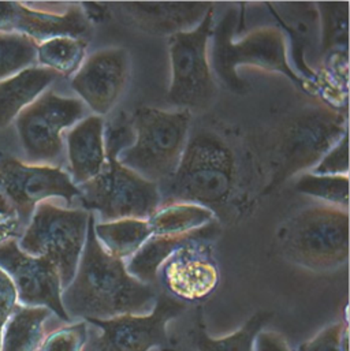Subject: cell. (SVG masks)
Returning a JSON list of instances; mask_svg holds the SVG:
<instances>
[{
  "label": "cell",
  "mask_w": 350,
  "mask_h": 351,
  "mask_svg": "<svg viewBox=\"0 0 350 351\" xmlns=\"http://www.w3.org/2000/svg\"><path fill=\"white\" fill-rule=\"evenodd\" d=\"M96 215L89 213L85 246L71 283L62 291V304L73 319L108 320L122 315H147L158 291L133 278L124 260L108 254L95 234Z\"/></svg>",
  "instance_id": "obj_1"
},
{
  "label": "cell",
  "mask_w": 350,
  "mask_h": 351,
  "mask_svg": "<svg viewBox=\"0 0 350 351\" xmlns=\"http://www.w3.org/2000/svg\"><path fill=\"white\" fill-rule=\"evenodd\" d=\"M348 132L347 114L330 107L310 108L285 119L268 143L270 180L264 193L311 171Z\"/></svg>",
  "instance_id": "obj_2"
},
{
  "label": "cell",
  "mask_w": 350,
  "mask_h": 351,
  "mask_svg": "<svg viewBox=\"0 0 350 351\" xmlns=\"http://www.w3.org/2000/svg\"><path fill=\"white\" fill-rule=\"evenodd\" d=\"M235 180L231 149L213 133L198 132L189 137L173 176L159 184L161 206L196 204L213 212L229 201Z\"/></svg>",
  "instance_id": "obj_3"
},
{
  "label": "cell",
  "mask_w": 350,
  "mask_h": 351,
  "mask_svg": "<svg viewBox=\"0 0 350 351\" xmlns=\"http://www.w3.org/2000/svg\"><path fill=\"white\" fill-rule=\"evenodd\" d=\"M237 25V10L230 8L220 23L213 27L209 63L213 75L219 77L235 93L246 92V84L240 78V66H253L270 73H279L311 92L312 84L303 80L292 67L288 55L286 37L282 30L267 26L252 30L240 41L233 40Z\"/></svg>",
  "instance_id": "obj_4"
},
{
  "label": "cell",
  "mask_w": 350,
  "mask_h": 351,
  "mask_svg": "<svg viewBox=\"0 0 350 351\" xmlns=\"http://www.w3.org/2000/svg\"><path fill=\"white\" fill-rule=\"evenodd\" d=\"M281 253L314 272L341 268L349 258V212L330 206H308L289 219L278 232Z\"/></svg>",
  "instance_id": "obj_5"
},
{
  "label": "cell",
  "mask_w": 350,
  "mask_h": 351,
  "mask_svg": "<svg viewBox=\"0 0 350 351\" xmlns=\"http://www.w3.org/2000/svg\"><path fill=\"white\" fill-rule=\"evenodd\" d=\"M135 143L118 162L137 176L156 183L169 180L186 148L191 123L189 111L139 107L132 115Z\"/></svg>",
  "instance_id": "obj_6"
},
{
  "label": "cell",
  "mask_w": 350,
  "mask_h": 351,
  "mask_svg": "<svg viewBox=\"0 0 350 351\" xmlns=\"http://www.w3.org/2000/svg\"><path fill=\"white\" fill-rule=\"evenodd\" d=\"M88 221L89 212L84 209L60 208L45 201L37 205L16 242L22 252L48 258L66 289L75 275L85 246Z\"/></svg>",
  "instance_id": "obj_7"
},
{
  "label": "cell",
  "mask_w": 350,
  "mask_h": 351,
  "mask_svg": "<svg viewBox=\"0 0 350 351\" xmlns=\"http://www.w3.org/2000/svg\"><path fill=\"white\" fill-rule=\"evenodd\" d=\"M213 8L191 30L169 37L172 82L167 101L182 111H205L215 101L218 84L208 47L213 33Z\"/></svg>",
  "instance_id": "obj_8"
},
{
  "label": "cell",
  "mask_w": 350,
  "mask_h": 351,
  "mask_svg": "<svg viewBox=\"0 0 350 351\" xmlns=\"http://www.w3.org/2000/svg\"><path fill=\"white\" fill-rule=\"evenodd\" d=\"M78 189L82 209L93 215L97 213L102 221L148 220L161 208L159 186L111 158H107L99 176Z\"/></svg>",
  "instance_id": "obj_9"
},
{
  "label": "cell",
  "mask_w": 350,
  "mask_h": 351,
  "mask_svg": "<svg viewBox=\"0 0 350 351\" xmlns=\"http://www.w3.org/2000/svg\"><path fill=\"white\" fill-rule=\"evenodd\" d=\"M86 106L75 97L44 92L15 119L21 145L32 163L56 162L65 149L63 132L85 118Z\"/></svg>",
  "instance_id": "obj_10"
},
{
  "label": "cell",
  "mask_w": 350,
  "mask_h": 351,
  "mask_svg": "<svg viewBox=\"0 0 350 351\" xmlns=\"http://www.w3.org/2000/svg\"><path fill=\"white\" fill-rule=\"evenodd\" d=\"M186 309V304L169 294H159L154 309L147 315L86 320L88 324L102 330L91 351H176V341L170 338L167 324Z\"/></svg>",
  "instance_id": "obj_11"
},
{
  "label": "cell",
  "mask_w": 350,
  "mask_h": 351,
  "mask_svg": "<svg viewBox=\"0 0 350 351\" xmlns=\"http://www.w3.org/2000/svg\"><path fill=\"white\" fill-rule=\"evenodd\" d=\"M0 190L26 227L38 204L63 198L69 205L80 199V189L60 167L26 165L0 154Z\"/></svg>",
  "instance_id": "obj_12"
},
{
  "label": "cell",
  "mask_w": 350,
  "mask_h": 351,
  "mask_svg": "<svg viewBox=\"0 0 350 351\" xmlns=\"http://www.w3.org/2000/svg\"><path fill=\"white\" fill-rule=\"evenodd\" d=\"M0 268L12 280L19 305L45 308L60 320L71 322L62 304L60 275L48 258L30 256L16 241H8L0 245Z\"/></svg>",
  "instance_id": "obj_13"
},
{
  "label": "cell",
  "mask_w": 350,
  "mask_h": 351,
  "mask_svg": "<svg viewBox=\"0 0 350 351\" xmlns=\"http://www.w3.org/2000/svg\"><path fill=\"white\" fill-rule=\"evenodd\" d=\"M130 77V56L124 48L89 55L71 78V88L95 115L104 117L122 97Z\"/></svg>",
  "instance_id": "obj_14"
},
{
  "label": "cell",
  "mask_w": 350,
  "mask_h": 351,
  "mask_svg": "<svg viewBox=\"0 0 350 351\" xmlns=\"http://www.w3.org/2000/svg\"><path fill=\"white\" fill-rule=\"evenodd\" d=\"M209 239H196L183 246L163 263L158 282L169 295L186 304L208 298L218 286L219 269L212 256Z\"/></svg>",
  "instance_id": "obj_15"
},
{
  "label": "cell",
  "mask_w": 350,
  "mask_h": 351,
  "mask_svg": "<svg viewBox=\"0 0 350 351\" xmlns=\"http://www.w3.org/2000/svg\"><path fill=\"white\" fill-rule=\"evenodd\" d=\"M0 33H16L40 44L55 37L89 40L92 23L80 4L63 12L36 10L18 1H0Z\"/></svg>",
  "instance_id": "obj_16"
},
{
  "label": "cell",
  "mask_w": 350,
  "mask_h": 351,
  "mask_svg": "<svg viewBox=\"0 0 350 351\" xmlns=\"http://www.w3.org/2000/svg\"><path fill=\"white\" fill-rule=\"evenodd\" d=\"M122 10L136 27L151 36H174L194 29L213 8L209 1H124Z\"/></svg>",
  "instance_id": "obj_17"
},
{
  "label": "cell",
  "mask_w": 350,
  "mask_h": 351,
  "mask_svg": "<svg viewBox=\"0 0 350 351\" xmlns=\"http://www.w3.org/2000/svg\"><path fill=\"white\" fill-rule=\"evenodd\" d=\"M104 118L85 117L66 134L70 178L75 186H81L99 176L106 166Z\"/></svg>",
  "instance_id": "obj_18"
},
{
  "label": "cell",
  "mask_w": 350,
  "mask_h": 351,
  "mask_svg": "<svg viewBox=\"0 0 350 351\" xmlns=\"http://www.w3.org/2000/svg\"><path fill=\"white\" fill-rule=\"evenodd\" d=\"M272 14L289 33L292 55L301 73V78L311 82L318 81V74L305 63V47L319 37V14L315 3H278L268 4Z\"/></svg>",
  "instance_id": "obj_19"
},
{
  "label": "cell",
  "mask_w": 350,
  "mask_h": 351,
  "mask_svg": "<svg viewBox=\"0 0 350 351\" xmlns=\"http://www.w3.org/2000/svg\"><path fill=\"white\" fill-rule=\"evenodd\" d=\"M218 227L211 223L197 231L182 235H152L126 263L128 272L137 280L154 286L158 283V274L163 263L180 246L196 241H213L218 235Z\"/></svg>",
  "instance_id": "obj_20"
},
{
  "label": "cell",
  "mask_w": 350,
  "mask_h": 351,
  "mask_svg": "<svg viewBox=\"0 0 350 351\" xmlns=\"http://www.w3.org/2000/svg\"><path fill=\"white\" fill-rule=\"evenodd\" d=\"M60 78L45 67H27L21 73L0 81V129L8 126L33 101Z\"/></svg>",
  "instance_id": "obj_21"
},
{
  "label": "cell",
  "mask_w": 350,
  "mask_h": 351,
  "mask_svg": "<svg viewBox=\"0 0 350 351\" xmlns=\"http://www.w3.org/2000/svg\"><path fill=\"white\" fill-rule=\"evenodd\" d=\"M51 315L45 308L18 305L1 330V351L40 350Z\"/></svg>",
  "instance_id": "obj_22"
},
{
  "label": "cell",
  "mask_w": 350,
  "mask_h": 351,
  "mask_svg": "<svg viewBox=\"0 0 350 351\" xmlns=\"http://www.w3.org/2000/svg\"><path fill=\"white\" fill-rule=\"evenodd\" d=\"M95 234L108 254L124 261L130 258L152 237L148 220L143 219L95 221Z\"/></svg>",
  "instance_id": "obj_23"
},
{
  "label": "cell",
  "mask_w": 350,
  "mask_h": 351,
  "mask_svg": "<svg viewBox=\"0 0 350 351\" xmlns=\"http://www.w3.org/2000/svg\"><path fill=\"white\" fill-rule=\"evenodd\" d=\"M271 317L272 313L270 312H259L231 335L213 339L205 328L202 313L198 312L194 328L190 331V338L197 351H253V343L257 334L263 331Z\"/></svg>",
  "instance_id": "obj_24"
},
{
  "label": "cell",
  "mask_w": 350,
  "mask_h": 351,
  "mask_svg": "<svg viewBox=\"0 0 350 351\" xmlns=\"http://www.w3.org/2000/svg\"><path fill=\"white\" fill-rule=\"evenodd\" d=\"M215 220V213L196 204L161 206L150 219L152 235H182L197 231Z\"/></svg>",
  "instance_id": "obj_25"
},
{
  "label": "cell",
  "mask_w": 350,
  "mask_h": 351,
  "mask_svg": "<svg viewBox=\"0 0 350 351\" xmlns=\"http://www.w3.org/2000/svg\"><path fill=\"white\" fill-rule=\"evenodd\" d=\"M319 14L320 53L326 59L333 55H348L349 45V3H315Z\"/></svg>",
  "instance_id": "obj_26"
},
{
  "label": "cell",
  "mask_w": 350,
  "mask_h": 351,
  "mask_svg": "<svg viewBox=\"0 0 350 351\" xmlns=\"http://www.w3.org/2000/svg\"><path fill=\"white\" fill-rule=\"evenodd\" d=\"M88 41L73 37H55L37 44V62L60 77L74 75L82 66Z\"/></svg>",
  "instance_id": "obj_27"
},
{
  "label": "cell",
  "mask_w": 350,
  "mask_h": 351,
  "mask_svg": "<svg viewBox=\"0 0 350 351\" xmlns=\"http://www.w3.org/2000/svg\"><path fill=\"white\" fill-rule=\"evenodd\" d=\"M296 191L319 198L326 205L349 209V176H316L308 171L297 179Z\"/></svg>",
  "instance_id": "obj_28"
},
{
  "label": "cell",
  "mask_w": 350,
  "mask_h": 351,
  "mask_svg": "<svg viewBox=\"0 0 350 351\" xmlns=\"http://www.w3.org/2000/svg\"><path fill=\"white\" fill-rule=\"evenodd\" d=\"M37 60V43L16 33H0V81L32 67Z\"/></svg>",
  "instance_id": "obj_29"
},
{
  "label": "cell",
  "mask_w": 350,
  "mask_h": 351,
  "mask_svg": "<svg viewBox=\"0 0 350 351\" xmlns=\"http://www.w3.org/2000/svg\"><path fill=\"white\" fill-rule=\"evenodd\" d=\"M88 326L82 320L52 331L45 335L38 351H84L89 335Z\"/></svg>",
  "instance_id": "obj_30"
},
{
  "label": "cell",
  "mask_w": 350,
  "mask_h": 351,
  "mask_svg": "<svg viewBox=\"0 0 350 351\" xmlns=\"http://www.w3.org/2000/svg\"><path fill=\"white\" fill-rule=\"evenodd\" d=\"M136 134L132 123V117L125 112L118 114L108 123H104V148L106 158L117 159L119 155L130 148L135 143Z\"/></svg>",
  "instance_id": "obj_31"
},
{
  "label": "cell",
  "mask_w": 350,
  "mask_h": 351,
  "mask_svg": "<svg viewBox=\"0 0 350 351\" xmlns=\"http://www.w3.org/2000/svg\"><path fill=\"white\" fill-rule=\"evenodd\" d=\"M316 176H349V133L331 147L320 162L310 171Z\"/></svg>",
  "instance_id": "obj_32"
},
{
  "label": "cell",
  "mask_w": 350,
  "mask_h": 351,
  "mask_svg": "<svg viewBox=\"0 0 350 351\" xmlns=\"http://www.w3.org/2000/svg\"><path fill=\"white\" fill-rule=\"evenodd\" d=\"M348 326L347 322H340L323 328L311 341L301 343L296 351H342L341 335Z\"/></svg>",
  "instance_id": "obj_33"
},
{
  "label": "cell",
  "mask_w": 350,
  "mask_h": 351,
  "mask_svg": "<svg viewBox=\"0 0 350 351\" xmlns=\"http://www.w3.org/2000/svg\"><path fill=\"white\" fill-rule=\"evenodd\" d=\"M18 295L10 276L0 268V330L18 308Z\"/></svg>",
  "instance_id": "obj_34"
},
{
  "label": "cell",
  "mask_w": 350,
  "mask_h": 351,
  "mask_svg": "<svg viewBox=\"0 0 350 351\" xmlns=\"http://www.w3.org/2000/svg\"><path fill=\"white\" fill-rule=\"evenodd\" d=\"M253 351H290L282 335L272 331H260L255 339Z\"/></svg>",
  "instance_id": "obj_35"
},
{
  "label": "cell",
  "mask_w": 350,
  "mask_h": 351,
  "mask_svg": "<svg viewBox=\"0 0 350 351\" xmlns=\"http://www.w3.org/2000/svg\"><path fill=\"white\" fill-rule=\"evenodd\" d=\"M25 230V226L18 217L0 215V245L8 241H18Z\"/></svg>",
  "instance_id": "obj_36"
},
{
  "label": "cell",
  "mask_w": 350,
  "mask_h": 351,
  "mask_svg": "<svg viewBox=\"0 0 350 351\" xmlns=\"http://www.w3.org/2000/svg\"><path fill=\"white\" fill-rule=\"evenodd\" d=\"M85 16L89 19L91 23L104 21L110 14V8L107 4L102 3H81L80 4Z\"/></svg>",
  "instance_id": "obj_37"
},
{
  "label": "cell",
  "mask_w": 350,
  "mask_h": 351,
  "mask_svg": "<svg viewBox=\"0 0 350 351\" xmlns=\"http://www.w3.org/2000/svg\"><path fill=\"white\" fill-rule=\"evenodd\" d=\"M0 215L1 216H10V217H18L15 210L12 209V206L10 205V202L7 201L4 194L1 193V190H0Z\"/></svg>",
  "instance_id": "obj_38"
},
{
  "label": "cell",
  "mask_w": 350,
  "mask_h": 351,
  "mask_svg": "<svg viewBox=\"0 0 350 351\" xmlns=\"http://www.w3.org/2000/svg\"><path fill=\"white\" fill-rule=\"evenodd\" d=\"M0 351H1V330H0Z\"/></svg>",
  "instance_id": "obj_39"
}]
</instances>
